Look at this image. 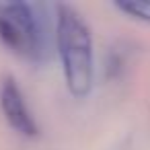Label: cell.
I'll use <instances>...</instances> for the list:
<instances>
[{"instance_id": "cell-1", "label": "cell", "mask_w": 150, "mask_h": 150, "mask_svg": "<svg viewBox=\"0 0 150 150\" xmlns=\"http://www.w3.org/2000/svg\"><path fill=\"white\" fill-rule=\"evenodd\" d=\"M56 45L70 93L74 97H86L95 76L93 37L86 21L70 4L56 6Z\"/></svg>"}, {"instance_id": "cell-2", "label": "cell", "mask_w": 150, "mask_h": 150, "mask_svg": "<svg viewBox=\"0 0 150 150\" xmlns=\"http://www.w3.org/2000/svg\"><path fill=\"white\" fill-rule=\"evenodd\" d=\"M0 41L25 60H41L45 37L35 8L27 2H0Z\"/></svg>"}, {"instance_id": "cell-3", "label": "cell", "mask_w": 150, "mask_h": 150, "mask_svg": "<svg viewBox=\"0 0 150 150\" xmlns=\"http://www.w3.org/2000/svg\"><path fill=\"white\" fill-rule=\"evenodd\" d=\"M0 111L17 134L25 138H35L39 134V125L27 105V99L13 76H4L0 82Z\"/></svg>"}, {"instance_id": "cell-4", "label": "cell", "mask_w": 150, "mask_h": 150, "mask_svg": "<svg viewBox=\"0 0 150 150\" xmlns=\"http://www.w3.org/2000/svg\"><path fill=\"white\" fill-rule=\"evenodd\" d=\"M115 8L132 19L150 23V2L148 0H123V2H115Z\"/></svg>"}]
</instances>
